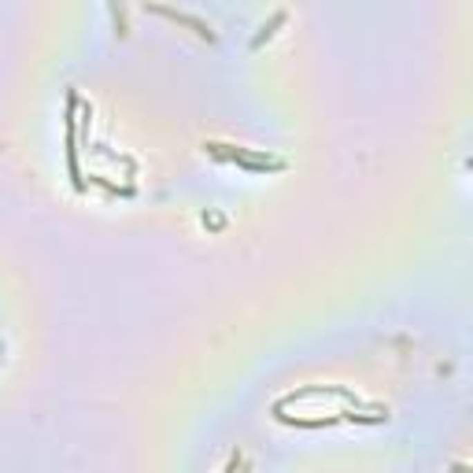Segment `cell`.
<instances>
[{"label": "cell", "mask_w": 473, "mask_h": 473, "mask_svg": "<svg viewBox=\"0 0 473 473\" xmlns=\"http://www.w3.org/2000/svg\"><path fill=\"white\" fill-rule=\"evenodd\" d=\"M285 19H288V12H285V8H277V12H274V19H270V23H266V26L259 30V34H255V37H252V48H263V45H266V41H270V37H274V30H277V26H281V23H285Z\"/></svg>", "instance_id": "3957f363"}, {"label": "cell", "mask_w": 473, "mask_h": 473, "mask_svg": "<svg viewBox=\"0 0 473 473\" xmlns=\"http://www.w3.org/2000/svg\"><path fill=\"white\" fill-rule=\"evenodd\" d=\"M148 12H156V15H163V19H170V23H181V26H189V30H196V34L207 41V45H214V30L203 23V19H196L192 12H178V8H167V4H148Z\"/></svg>", "instance_id": "7a4b0ae2"}, {"label": "cell", "mask_w": 473, "mask_h": 473, "mask_svg": "<svg viewBox=\"0 0 473 473\" xmlns=\"http://www.w3.org/2000/svg\"><path fill=\"white\" fill-rule=\"evenodd\" d=\"M451 473H466V466H462V462H455V466H451Z\"/></svg>", "instance_id": "277c9868"}, {"label": "cell", "mask_w": 473, "mask_h": 473, "mask_svg": "<svg viewBox=\"0 0 473 473\" xmlns=\"http://www.w3.org/2000/svg\"><path fill=\"white\" fill-rule=\"evenodd\" d=\"M207 152L222 156V159H233L236 167L255 170V174H266V170H281L285 167L281 159H274V156H259V152H248V148H230V145H219V141H211Z\"/></svg>", "instance_id": "6da1fadb"}]
</instances>
